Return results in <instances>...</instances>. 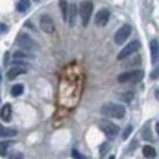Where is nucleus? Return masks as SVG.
<instances>
[{
	"instance_id": "obj_1",
	"label": "nucleus",
	"mask_w": 159,
	"mask_h": 159,
	"mask_svg": "<svg viewBox=\"0 0 159 159\" xmlns=\"http://www.w3.org/2000/svg\"><path fill=\"white\" fill-rule=\"evenodd\" d=\"M102 116L110 117V118H123L125 116V108L120 104H114V102H107L101 107Z\"/></svg>"
},
{
	"instance_id": "obj_2",
	"label": "nucleus",
	"mask_w": 159,
	"mask_h": 159,
	"mask_svg": "<svg viewBox=\"0 0 159 159\" xmlns=\"http://www.w3.org/2000/svg\"><path fill=\"white\" fill-rule=\"evenodd\" d=\"M143 79V72L142 70H131V72L121 73L117 77V80L120 83H137Z\"/></svg>"
},
{
	"instance_id": "obj_3",
	"label": "nucleus",
	"mask_w": 159,
	"mask_h": 159,
	"mask_svg": "<svg viewBox=\"0 0 159 159\" xmlns=\"http://www.w3.org/2000/svg\"><path fill=\"white\" fill-rule=\"evenodd\" d=\"M98 125H99V129L102 130V133H104L108 139H114V137H117V134L120 133V129H118L114 123H111L110 120H101L98 123Z\"/></svg>"
},
{
	"instance_id": "obj_4",
	"label": "nucleus",
	"mask_w": 159,
	"mask_h": 159,
	"mask_svg": "<svg viewBox=\"0 0 159 159\" xmlns=\"http://www.w3.org/2000/svg\"><path fill=\"white\" fill-rule=\"evenodd\" d=\"M92 12H93V5L89 0H85L80 3V7H79V15H80V19H82V25L86 26L89 24V19L92 16Z\"/></svg>"
},
{
	"instance_id": "obj_5",
	"label": "nucleus",
	"mask_w": 159,
	"mask_h": 159,
	"mask_svg": "<svg viewBox=\"0 0 159 159\" xmlns=\"http://www.w3.org/2000/svg\"><path fill=\"white\" fill-rule=\"evenodd\" d=\"M26 70H28V66H26L24 61L15 60V61H13V66H12V67L9 69V72H7V79L13 80V79H16L18 76H20V75L26 73Z\"/></svg>"
},
{
	"instance_id": "obj_6",
	"label": "nucleus",
	"mask_w": 159,
	"mask_h": 159,
	"mask_svg": "<svg viewBox=\"0 0 159 159\" xmlns=\"http://www.w3.org/2000/svg\"><path fill=\"white\" fill-rule=\"evenodd\" d=\"M130 34H131V25L125 24L116 32V35H114V41H116V44L121 45L123 43L127 41V38L130 37Z\"/></svg>"
},
{
	"instance_id": "obj_7",
	"label": "nucleus",
	"mask_w": 159,
	"mask_h": 159,
	"mask_svg": "<svg viewBox=\"0 0 159 159\" xmlns=\"http://www.w3.org/2000/svg\"><path fill=\"white\" fill-rule=\"evenodd\" d=\"M16 44H18L22 50H25V51H28V50H34L35 47H37L35 41L26 34H19L18 35V38H16Z\"/></svg>"
},
{
	"instance_id": "obj_8",
	"label": "nucleus",
	"mask_w": 159,
	"mask_h": 159,
	"mask_svg": "<svg viewBox=\"0 0 159 159\" xmlns=\"http://www.w3.org/2000/svg\"><path fill=\"white\" fill-rule=\"evenodd\" d=\"M39 28L43 29L44 32H47V34H53L54 29H56L53 18L48 16V15H43V16L39 18Z\"/></svg>"
},
{
	"instance_id": "obj_9",
	"label": "nucleus",
	"mask_w": 159,
	"mask_h": 159,
	"mask_svg": "<svg viewBox=\"0 0 159 159\" xmlns=\"http://www.w3.org/2000/svg\"><path fill=\"white\" fill-rule=\"evenodd\" d=\"M139 47H140L139 41H133V43L127 44L124 48L120 51V54L117 56V60H124V58H127L129 56H131L133 53H136V51L139 50Z\"/></svg>"
},
{
	"instance_id": "obj_10",
	"label": "nucleus",
	"mask_w": 159,
	"mask_h": 159,
	"mask_svg": "<svg viewBox=\"0 0 159 159\" xmlns=\"http://www.w3.org/2000/svg\"><path fill=\"white\" fill-rule=\"evenodd\" d=\"M110 20V10L108 9H101L95 16V24L98 26H105Z\"/></svg>"
},
{
	"instance_id": "obj_11",
	"label": "nucleus",
	"mask_w": 159,
	"mask_h": 159,
	"mask_svg": "<svg viewBox=\"0 0 159 159\" xmlns=\"http://www.w3.org/2000/svg\"><path fill=\"white\" fill-rule=\"evenodd\" d=\"M150 56H152V63L156 64L159 60V41L152 39L150 41Z\"/></svg>"
},
{
	"instance_id": "obj_12",
	"label": "nucleus",
	"mask_w": 159,
	"mask_h": 159,
	"mask_svg": "<svg viewBox=\"0 0 159 159\" xmlns=\"http://www.w3.org/2000/svg\"><path fill=\"white\" fill-rule=\"evenodd\" d=\"M76 13H77V6L75 3L69 6V15H67V22L70 26H75V22H76Z\"/></svg>"
},
{
	"instance_id": "obj_13",
	"label": "nucleus",
	"mask_w": 159,
	"mask_h": 159,
	"mask_svg": "<svg viewBox=\"0 0 159 159\" xmlns=\"http://www.w3.org/2000/svg\"><path fill=\"white\" fill-rule=\"evenodd\" d=\"M10 117H12V107L10 104H5L0 110V118L3 121H10Z\"/></svg>"
},
{
	"instance_id": "obj_14",
	"label": "nucleus",
	"mask_w": 159,
	"mask_h": 159,
	"mask_svg": "<svg viewBox=\"0 0 159 159\" xmlns=\"http://www.w3.org/2000/svg\"><path fill=\"white\" fill-rule=\"evenodd\" d=\"M16 134H18V131L15 129H7L0 124V137H15Z\"/></svg>"
},
{
	"instance_id": "obj_15",
	"label": "nucleus",
	"mask_w": 159,
	"mask_h": 159,
	"mask_svg": "<svg viewBox=\"0 0 159 159\" xmlns=\"http://www.w3.org/2000/svg\"><path fill=\"white\" fill-rule=\"evenodd\" d=\"M143 155H145V158H148V159H153L155 156H156V150H155L152 146L146 145L145 148H143Z\"/></svg>"
},
{
	"instance_id": "obj_16",
	"label": "nucleus",
	"mask_w": 159,
	"mask_h": 159,
	"mask_svg": "<svg viewBox=\"0 0 159 159\" xmlns=\"http://www.w3.org/2000/svg\"><path fill=\"white\" fill-rule=\"evenodd\" d=\"M60 9H61L63 19L67 20V15H69V3H67V0H60Z\"/></svg>"
},
{
	"instance_id": "obj_17",
	"label": "nucleus",
	"mask_w": 159,
	"mask_h": 159,
	"mask_svg": "<svg viewBox=\"0 0 159 159\" xmlns=\"http://www.w3.org/2000/svg\"><path fill=\"white\" fill-rule=\"evenodd\" d=\"M10 93H12V97H19V95H22V93H24V85H20V83L13 85L12 89H10Z\"/></svg>"
},
{
	"instance_id": "obj_18",
	"label": "nucleus",
	"mask_w": 159,
	"mask_h": 159,
	"mask_svg": "<svg viewBox=\"0 0 159 159\" xmlns=\"http://www.w3.org/2000/svg\"><path fill=\"white\" fill-rule=\"evenodd\" d=\"M29 6H31L29 0H20V2H18V5H16V9L19 10V12H26L29 9Z\"/></svg>"
},
{
	"instance_id": "obj_19",
	"label": "nucleus",
	"mask_w": 159,
	"mask_h": 159,
	"mask_svg": "<svg viewBox=\"0 0 159 159\" xmlns=\"http://www.w3.org/2000/svg\"><path fill=\"white\" fill-rule=\"evenodd\" d=\"M32 57H34V56L26 53V51H16V53H13L15 60H19V58H32Z\"/></svg>"
},
{
	"instance_id": "obj_20",
	"label": "nucleus",
	"mask_w": 159,
	"mask_h": 159,
	"mask_svg": "<svg viewBox=\"0 0 159 159\" xmlns=\"http://www.w3.org/2000/svg\"><path fill=\"white\" fill-rule=\"evenodd\" d=\"M9 146H10V142H0V156H6Z\"/></svg>"
},
{
	"instance_id": "obj_21",
	"label": "nucleus",
	"mask_w": 159,
	"mask_h": 159,
	"mask_svg": "<svg viewBox=\"0 0 159 159\" xmlns=\"http://www.w3.org/2000/svg\"><path fill=\"white\" fill-rule=\"evenodd\" d=\"M133 98H134V93H133V92H125V93H123V95H121V99H123V101H125V102H130Z\"/></svg>"
},
{
	"instance_id": "obj_22",
	"label": "nucleus",
	"mask_w": 159,
	"mask_h": 159,
	"mask_svg": "<svg viewBox=\"0 0 159 159\" xmlns=\"http://www.w3.org/2000/svg\"><path fill=\"white\" fill-rule=\"evenodd\" d=\"M142 136H143V139L152 140V136H150V130H149V127H145V129H143V133H142Z\"/></svg>"
},
{
	"instance_id": "obj_23",
	"label": "nucleus",
	"mask_w": 159,
	"mask_h": 159,
	"mask_svg": "<svg viewBox=\"0 0 159 159\" xmlns=\"http://www.w3.org/2000/svg\"><path fill=\"white\" fill-rule=\"evenodd\" d=\"M72 156H73V159H86L82 153H80V152H77L76 149H73V150H72Z\"/></svg>"
},
{
	"instance_id": "obj_24",
	"label": "nucleus",
	"mask_w": 159,
	"mask_h": 159,
	"mask_svg": "<svg viewBox=\"0 0 159 159\" xmlns=\"http://www.w3.org/2000/svg\"><path fill=\"white\" fill-rule=\"evenodd\" d=\"M131 130H133V127H131V125H127V129H125L124 133H123V140H125L127 137H129V136H130Z\"/></svg>"
},
{
	"instance_id": "obj_25",
	"label": "nucleus",
	"mask_w": 159,
	"mask_h": 159,
	"mask_svg": "<svg viewBox=\"0 0 159 159\" xmlns=\"http://www.w3.org/2000/svg\"><path fill=\"white\" fill-rule=\"evenodd\" d=\"M7 31H9L7 25H6V24H0V35H2V34H6Z\"/></svg>"
},
{
	"instance_id": "obj_26",
	"label": "nucleus",
	"mask_w": 159,
	"mask_h": 159,
	"mask_svg": "<svg viewBox=\"0 0 159 159\" xmlns=\"http://www.w3.org/2000/svg\"><path fill=\"white\" fill-rule=\"evenodd\" d=\"M7 159H24V156H22V153H13L12 156H9Z\"/></svg>"
},
{
	"instance_id": "obj_27",
	"label": "nucleus",
	"mask_w": 159,
	"mask_h": 159,
	"mask_svg": "<svg viewBox=\"0 0 159 159\" xmlns=\"http://www.w3.org/2000/svg\"><path fill=\"white\" fill-rule=\"evenodd\" d=\"M150 77H152V79H156V77H159V69H155L153 72H152V75H150Z\"/></svg>"
},
{
	"instance_id": "obj_28",
	"label": "nucleus",
	"mask_w": 159,
	"mask_h": 159,
	"mask_svg": "<svg viewBox=\"0 0 159 159\" xmlns=\"http://www.w3.org/2000/svg\"><path fill=\"white\" fill-rule=\"evenodd\" d=\"M156 133H158V136H159V121L156 123Z\"/></svg>"
},
{
	"instance_id": "obj_29",
	"label": "nucleus",
	"mask_w": 159,
	"mask_h": 159,
	"mask_svg": "<svg viewBox=\"0 0 159 159\" xmlns=\"http://www.w3.org/2000/svg\"><path fill=\"white\" fill-rule=\"evenodd\" d=\"M156 98L159 99V91H156Z\"/></svg>"
},
{
	"instance_id": "obj_30",
	"label": "nucleus",
	"mask_w": 159,
	"mask_h": 159,
	"mask_svg": "<svg viewBox=\"0 0 159 159\" xmlns=\"http://www.w3.org/2000/svg\"><path fill=\"white\" fill-rule=\"evenodd\" d=\"M110 159H116V156H112V155H111V156H110Z\"/></svg>"
}]
</instances>
